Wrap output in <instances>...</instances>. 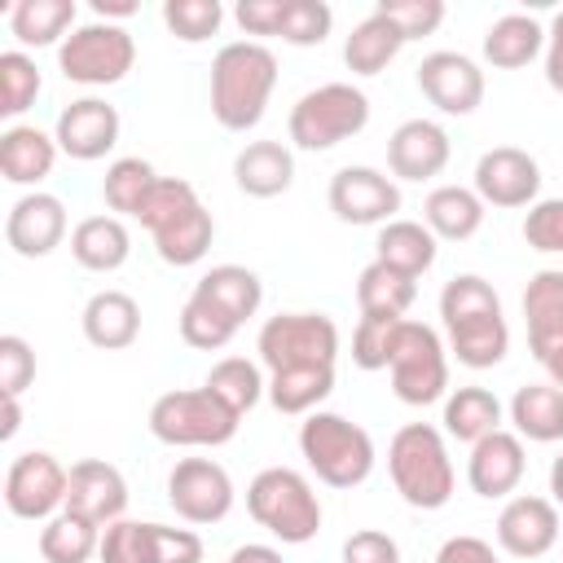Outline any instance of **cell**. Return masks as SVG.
I'll list each match as a JSON object with an SVG mask.
<instances>
[{
  "label": "cell",
  "instance_id": "cell-1",
  "mask_svg": "<svg viewBox=\"0 0 563 563\" xmlns=\"http://www.w3.org/2000/svg\"><path fill=\"white\" fill-rule=\"evenodd\" d=\"M277 88V57L260 40H233L211 62V114L229 132H246L264 119Z\"/></svg>",
  "mask_w": 563,
  "mask_h": 563
},
{
  "label": "cell",
  "instance_id": "cell-2",
  "mask_svg": "<svg viewBox=\"0 0 563 563\" xmlns=\"http://www.w3.org/2000/svg\"><path fill=\"white\" fill-rule=\"evenodd\" d=\"M136 220L150 229L158 260L172 264V268L198 264L211 251V238H216L211 211L202 207L194 185L180 180V176H158V185L150 189V198H145Z\"/></svg>",
  "mask_w": 563,
  "mask_h": 563
},
{
  "label": "cell",
  "instance_id": "cell-3",
  "mask_svg": "<svg viewBox=\"0 0 563 563\" xmlns=\"http://www.w3.org/2000/svg\"><path fill=\"white\" fill-rule=\"evenodd\" d=\"M387 471L396 493L413 510H440L453 497V457L444 449V435L431 422H409L387 444Z\"/></svg>",
  "mask_w": 563,
  "mask_h": 563
},
{
  "label": "cell",
  "instance_id": "cell-4",
  "mask_svg": "<svg viewBox=\"0 0 563 563\" xmlns=\"http://www.w3.org/2000/svg\"><path fill=\"white\" fill-rule=\"evenodd\" d=\"M299 453L308 471L330 488H356L374 471V440L365 427L347 422L343 413L317 409L299 427Z\"/></svg>",
  "mask_w": 563,
  "mask_h": 563
},
{
  "label": "cell",
  "instance_id": "cell-5",
  "mask_svg": "<svg viewBox=\"0 0 563 563\" xmlns=\"http://www.w3.org/2000/svg\"><path fill=\"white\" fill-rule=\"evenodd\" d=\"M238 427H242V413H233L211 387L163 391L150 405V435L172 449H216V444H229Z\"/></svg>",
  "mask_w": 563,
  "mask_h": 563
},
{
  "label": "cell",
  "instance_id": "cell-6",
  "mask_svg": "<svg viewBox=\"0 0 563 563\" xmlns=\"http://www.w3.org/2000/svg\"><path fill=\"white\" fill-rule=\"evenodd\" d=\"M246 510L282 545H303L321 532V501L312 484L290 466H268L246 484Z\"/></svg>",
  "mask_w": 563,
  "mask_h": 563
},
{
  "label": "cell",
  "instance_id": "cell-7",
  "mask_svg": "<svg viewBox=\"0 0 563 563\" xmlns=\"http://www.w3.org/2000/svg\"><path fill=\"white\" fill-rule=\"evenodd\" d=\"M369 123V97L352 84H321L312 92H303L290 110V141L299 150H334L339 141L356 136Z\"/></svg>",
  "mask_w": 563,
  "mask_h": 563
},
{
  "label": "cell",
  "instance_id": "cell-8",
  "mask_svg": "<svg viewBox=\"0 0 563 563\" xmlns=\"http://www.w3.org/2000/svg\"><path fill=\"white\" fill-rule=\"evenodd\" d=\"M132 62H136V40L128 26H114V22L75 26L57 48V70L84 88L119 84L132 70Z\"/></svg>",
  "mask_w": 563,
  "mask_h": 563
},
{
  "label": "cell",
  "instance_id": "cell-9",
  "mask_svg": "<svg viewBox=\"0 0 563 563\" xmlns=\"http://www.w3.org/2000/svg\"><path fill=\"white\" fill-rule=\"evenodd\" d=\"M255 352L268 365V374L299 369V365H334L339 325L325 312H277L260 325Z\"/></svg>",
  "mask_w": 563,
  "mask_h": 563
},
{
  "label": "cell",
  "instance_id": "cell-10",
  "mask_svg": "<svg viewBox=\"0 0 563 563\" xmlns=\"http://www.w3.org/2000/svg\"><path fill=\"white\" fill-rule=\"evenodd\" d=\"M391 391L405 400V405H435L444 391H449V356H444V343L431 325L422 321H400V339H396V352H391Z\"/></svg>",
  "mask_w": 563,
  "mask_h": 563
},
{
  "label": "cell",
  "instance_id": "cell-11",
  "mask_svg": "<svg viewBox=\"0 0 563 563\" xmlns=\"http://www.w3.org/2000/svg\"><path fill=\"white\" fill-rule=\"evenodd\" d=\"M66 484H70V471L44 453V449H31V453H18L9 462V475H4V506L18 515V519H53L57 510H66Z\"/></svg>",
  "mask_w": 563,
  "mask_h": 563
},
{
  "label": "cell",
  "instance_id": "cell-12",
  "mask_svg": "<svg viewBox=\"0 0 563 563\" xmlns=\"http://www.w3.org/2000/svg\"><path fill=\"white\" fill-rule=\"evenodd\" d=\"M167 501L185 523H220L233 510V479L211 457H180L167 475Z\"/></svg>",
  "mask_w": 563,
  "mask_h": 563
},
{
  "label": "cell",
  "instance_id": "cell-13",
  "mask_svg": "<svg viewBox=\"0 0 563 563\" xmlns=\"http://www.w3.org/2000/svg\"><path fill=\"white\" fill-rule=\"evenodd\" d=\"M330 211L343 224H387L400 211V189L378 167H339L330 176Z\"/></svg>",
  "mask_w": 563,
  "mask_h": 563
},
{
  "label": "cell",
  "instance_id": "cell-14",
  "mask_svg": "<svg viewBox=\"0 0 563 563\" xmlns=\"http://www.w3.org/2000/svg\"><path fill=\"white\" fill-rule=\"evenodd\" d=\"M418 88L440 114H475L484 101V70L466 53H427L418 62Z\"/></svg>",
  "mask_w": 563,
  "mask_h": 563
},
{
  "label": "cell",
  "instance_id": "cell-15",
  "mask_svg": "<svg viewBox=\"0 0 563 563\" xmlns=\"http://www.w3.org/2000/svg\"><path fill=\"white\" fill-rule=\"evenodd\" d=\"M541 189V167L528 150L497 145L475 163V194L484 207H532Z\"/></svg>",
  "mask_w": 563,
  "mask_h": 563
},
{
  "label": "cell",
  "instance_id": "cell-16",
  "mask_svg": "<svg viewBox=\"0 0 563 563\" xmlns=\"http://www.w3.org/2000/svg\"><path fill=\"white\" fill-rule=\"evenodd\" d=\"M53 141L75 163H97L119 145V110L101 97H79L57 114Z\"/></svg>",
  "mask_w": 563,
  "mask_h": 563
},
{
  "label": "cell",
  "instance_id": "cell-17",
  "mask_svg": "<svg viewBox=\"0 0 563 563\" xmlns=\"http://www.w3.org/2000/svg\"><path fill=\"white\" fill-rule=\"evenodd\" d=\"M497 545L510 559H541L559 545V506L550 497H510L497 515Z\"/></svg>",
  "mask_w": 563,
  "mask_h": 563
},
{
  "label": "cell",
  "instance_id": "cell-18",
  "mask_svg": "<svg viewBox=\"0 0 563 563\" xmlns=\"http://www.w3.org/2000/svg\"><path fill=\"white\" fill-rule=\"evenodd\" d=\"M66 238V207L57 194H22L13 207H9V220H4V242L22 255V260H44L62 246Z\"/></svg>",
  "mask_w": 563,
  "mask_h": 563
},
{
  "label": "cell",
  "instance_id": "cell-19",
  "mask_svg": "<svg viewBox=\"0 0 563 563\" xmlns=\"http://www.w3.org/2000/svg\"><path fill=\"white\" fill-rule=\"evenodd\" d=\"M449 132L431 119H405L387 136V167L396 180H431L449 167Z\"/></svg>",
  "mask_w": 563,
  "mask_h": 563
},
{
  "label": "cell",
  "instance_id": "cell-20",
  "mask_svg": "<svg viewBox=\"0 0 563 563\" xmlns=\"http://www.w3.org/2000/svg\"><path fill=\"white\" fill-rule=\"evenodd\" d=\"M66 510L110 528L114 519H123L128 510V479L119 475V466L101 462V457H84L70 466V484H66Z\"/></svg>",
  "mask_w": 563,
  "mask_h": 563
},
{
  "label": "cell",
  "instance_id": "cell-21",
  "mask_svg": "<svg viewBox=\"0 0 563 563\" xmlns=\"http://www.w3.org/2000/svg\"><path fill=\"white\" fill-rule=\"evenodd\" d=\"M528 471V457H523V440L515 431H493L484 440L471 444V457H466V484L479 493V497H506L519 488Z\"/></svg>",
  "mask_w": 563,
  "mask_h": 563
},
{
  "label": "cell",
  "instance_id": "cell-22",
  "mask_svg": "<svg viewBox=\"0 0 563 563\" xmlns=\"http://www.w3.org/2000/svg\"><path fill=\"white\" fill-rule=\"evenodd\" d=\"M523 321H528V347L537 361L563 347V273L559 268L532 273L523 290Z\"/></svg>",
  "mask_w": 563,
  "mask_h": 563
},
{
  "label": "cell",
  "instance_id": "cell-23",
  "mask_svg": "<svg viewBox=\"0 0 563 563\" xmlns=\"http://www.w3.org/2000/svg\"><path fill=\"white\" fill-rule=\"evenodd\" d=\"M79 321H84V339L92 347H106V352H123L141 334V308L123 290H97L84 303V317Z\"/></svg>",
  "mask_w": 563,
  "mask_h": 563
},
{
  "label": "cell",
  "instance_id": "cell-24",
  "mask_svg": "<svg viewBox=\"0 0 563 563\" xmlns=\"http://www.w3.org/2000/svg\"><path fill=\"white\" fill-rule=\"evenodd\" d=\"M57 163V141L31 123H13L0 132V176L9 185H40Z\"/></svg>",
  "mask_w": 563,
  "mask_h": 563
},
{
  "label": "cell",
  "instance_id": "cell-25",
  "mask_svg": "<svg viewBox=\"0 0 563 563\" xmlns=\"http://www.w3.org/2000/svg\"><path fill=\"white\" fill-rule=\"evenodd\" d=\"M233 180L251 198H277L295 180V154L282 141H251L233 158Z\"/></svg>",
  "mask_w": 563,
  "mask_h": 563
},
{
  "label": "cell",
  "instance_id": "cell-26",
  "mask_svg": "<svg viewBox=\"0 0 563 563\" xmlns=\"http://www.w3.org/2000/svg\"><path fill=\"white\" fill-rule=\"evenodd\" d=\"M70 255L88 273H114L132 255V233L119 216H88L70 233Z\"/></svg>",
  "mask_w": 563,
  "mask_h": 563
},
{
  "label": "cell",
  "instance_id": "cell-27",
  "mask_svg": "<svg viewBox=\"0 0 563 563\" xmlns=\"http://www.w3.org/2000/svg\"><path fill=\"white\" fill-rule=\"evenodd\" d=\"M422 224L444 242H466L484 224V202L466 185H440L422 202Z\"/></svg>",
  "mask_w": 563,
  "mask_h": 563
},
{
  "label": "cell",
  "instance_id": "cell-28",
  "mask_svg": "<svg viewBox=\"0 0 563 563\" xmlns=\"http://www.w3.org/2000/svg\"><path fill=\"white\" fill-rule=\"evenodd\" d=\"M510 422L519 440L554 444L563 440V387L554 383H528L510 396Z\"/></svg>",
  "mask_w": 563,
  "mask_h": 563
},
{
  "label": "cell",
  "instance_id": "cell-29",
  "mask_svg": "<svg viewBox=\"0 0 563 563\" xmlns=\"http://www.w3.org/2000/svg\"><path fill=\"white\" fill-rule=\"evenodd\" d=\"M374 260H383L387 268L405 273V277H422L431 264H435V233L418 220H387L374 238Z\"/></svg>",
  "mask_w": 563,
  "mask_h": 563
},
{
  "label": "cell",
  "instance_id": "cell-30",
  "mask_svg": "<svg viewBox=\"0 0 563 563\" xmlns=\"http://www.w3.org/2000/svg\"><path fill=\"white\" fill-rule=\"evenodd\" d=\"M545 48V26L528 13H506L484 31V62L497 70H519Z\"/></svg>",
  "mask_w": 563,
  "mask_h": 563
},
{
  "label": "cell",
  "instance_id": "cell-31",
  "mask_svg": "<svg viewBox=\"0 0 563 563\" xmlns=\"http://www.w3.org/2000/svg\"><path fill=\"white\" fill-rule=\"evenodd\" d=\"M194 295H202V299H211L216 308H224L238 325H242L246 317H255L260 303H264L260 277H255L251 268H242V264H216V268H207V273L194 282Z\"/></svg>",
  "mask_w": 563,
  "mask_h": 563
},
{
  "label": "cell",
  "instance_id": "cell-32",
  "mask_svg": "<svg viewBox=\"0 0 563 563\" xmlns=\"http://www.w3.org/2000/svg\"><path fill=\"white\" fill-rule=\"evenodd\" d=\"M9 31L26 48H62L66 31H75V0H18L9 9Z\"/></svg>",
  "mask_w": 563,
  "mask_h": 563
},
{
  "label": "cell",
  "instance_id": "cell-33",
  "mask_svg": "<svg viewBox=\"0 0 563 563\" xmlns=\"http://www.w3.org/2000/svg\"><path fill=\"white\" fill-rule=\"evenodd\" d=\"M400 48H405V35L383 13H369L352 26V35L343 44V62H347L352 75H383L396 62Z\"/></svg>",
  "mask_w": 563,
  "mask_h": 563
},
{
  "label": "cell",
  "instance_id": "cell-34",
  "mask_svg": "<svg viewBox=\"0 0 563 563\" xmlns=\"http://www.w3.org/2000/svg\"><path fill=\"white\" fill-rule=\"evenodd\" d=\"M418 299V282L387 268L383 260L365 264L361 277H356V303H361V317H405L409 303Z\"/></svg>",
  "mask_w": 563,
  "mask_h": 563
},
{
  "label": "cell",
  "instance_id": "cell-35",
  "mask_svg": "<svg viewBox=\"0 0 563 563\" xmlns=\"http://www.w3.org/2000/svg\"><path fill=\"white\" fill-rule=\"evenodd\" d=\"M334 391V365H299V369H277L268 378V400L277 413H317V405Z\"/></svg>",
  "mask_w": 563,
  "mask_h": 563
},
{
  "label": "cell",
  "instance_id": "cell-36",
  "mask_svg": "<svg viewBox=\"0 0 563 563\" xmlns=\"http://www.w3.org/2000/svg\"><path fill=\"white\" fill-rule=\"evenodd\" d=\"M444 431L462 444H475V440L501 431V400L488 387H457L444 400Z\"/></svg>",
  "mask_w": 563,
  "mask_h": 563
},
{
  "label": "cell",
  "instance_id": "cell-37",
  "mask_svg": "<svg viewBox=\"0 0 563 563\" xmlns=\"http://www.w3.org/2000/svg\"><path fill=\"white\" fill-rule=\"evenodd\" d=\"M101 550V523L75 515V510H57L44 528H40V554L44 563H88Z\"/></svg>",
  "mask_w": 563,
  "mask_h": 563
},
{
  "label": "cell",
  "instance_id": "cell-38",
  "mask_svg": "<svg viewBox=\"0 0 563 563\" xmlns=\"http://www.w3.org/2000/svg\"><path fill=\"white\" fill-rule=\"evenodd\" d=\"M449 352L466 369H493L510 352V325H506V317H479V321L453 325L449 330Z\"/></svg>",
  "mask_w": 563,
  "mask_h": 563
},
{
  "label": "cell",
  "instance_id": "cell-39",
  "mask_svg": "<svg viewBox=\"0 0 563 563\" xmlns=\"http://www.w3.org/2000/svg\"><path fill=\"white\" fill-rule=\"evenodd\" d=\"M440 317H444V330L466 325V321H479V317H501V299H497V290L484 277L457 273L440 290Z\"/></svg>",
  "mask_w": 563,
  "mask_h": 563
},
{
  "label": "cell",
  "instance_id": "cell-40",
  "mask_svg": "<svg viewBox=\"0 0 563 563\" xmlns=\"http://www.w3.org/2000/svg\"><path fill=\"white\" fill-rule=\"evenodd\" d=\"M158 185V172L145 163V158H114L106 167V180H101V198L110 211L119 216H141L150 189Z\"/></svg>",
  "mask_w": 563,
  "mask_h": 563
},
{
  "label": "cell",
  "instance_id": "cell-41",
  "mask_svg": "<svg viewBox=\"0 0 563 563\" xmlns=\"http://www.w3.org/2000/svg\"><path fill=\"white\" fill-rule=\"evenodd\" d=\"M202 387H211L233 413H246V409L260 405V396H268V383H264L260 365L246 361V356H224V361H216Z\"/></svg>",
  "mask_w": 563,
  "mask_h": 563
},
{
  "label": "cell",
  "instance_id": "cell-42",
  "mask_svg": "<svg viewBox=\"0 0 563 563\" xmlns=\"http://www.w3.org/2000/svg\"><path fill=\"white\" fill-rule=\"evenodd\" d=\"M233 334H238V321H233L224 308H216V303L202 299V295H189V299H185V308H180V339H185L189 347L216 352V347H224Z\"/></svg>",
  "mask_w": 563,
  "mask_h": 563
},
{
  "label": "cell",
  "instance_id": "cell-43",
  "mask_svg": "<svg viewBox=\"0 0 563 563\" xmlns=\"http://www.w3.org/2000/svg\"><path fill=\"white\" fill-rule=\"evenodd\" d=\"M101 563H158V523L114 519L101 528Z\"/></svg>",
  "mask_w": 563,
  "mask_h": 563
},
{
  "label": "cell",
  "instance_id": "cell-44",
  "mask_svg": "<svg viewBox=\"0 0 563 563\" xmlns=\"http://www.w3.org/2000/svg\"><path fill=\"white\" fill-rule=\"evenodd\" d=\"M44 79H40V66L22 53V48H9L0 53V114L4 119H18L22 110L35 106Z\"/></svg>",
  "mask_w": 563,
  "mask_h": 563
},
{
  "label": "cell",
  "instance_id": "cell-45",
  "mask_svg": "<svg viewBox=\"0 0 563 563\" xmlns=\"http://www.w3.org/2000/svg\"><path fill=\"white\" fill-rule=\"evenodd\" d=\"M163 22H167V31L176 40L202 44V40H211L220 31L224 9H220V0H167L163 4Z\"/></svg>",
  "mask_w": 563,
  "mask_h": 563
},
{
  "label": "cell",
  "instance_id": "cell-46",
  "mask_svg": "<svg viewBox=\"0 0 563 563\" xmlns=\"http://www.w3.org/2000/svg\"><path fill=\"white\" fill-rule=\"evenodd\" d=\"M400 321L405 317H361L352 334V361L361 369H387L400 339Z\"/></svg>",
  "mask_w": 563,
  "mask_h": 563
},
{
  "label": "cell",
  "instance_id": "cell-47",
  "mask_svg": "<svg viewBox=\"0 0 563 563\" xmlns=\"http://www.w3.org/2000/svg\"><path fill=\"white\" fill-rule=\"evenodd\" d=\"M334 13L325 0H286V22H282V40L295 48H312L330 35Z\"/></svg>",
  "mask_w": 563,
  "mask_h": 563
},
{
  "label": "cell",
  "instance_id": "cell-48",
  "mask_svg": "<svg viewBox=\"0 0 563 563\" xmlns=\"http://www.w3.org/2000/svg\"><path fill=\"white\" fill-rule=\"evenodd\" d=\"M374 13H383L409 44V40L431 35L444 22V0H378Z\"/></svg>",
  "mask_w": 563,
  "mask_h": 563
},
{
  "label": "cell",
  "instance_id": "cell-49",
  "mask_svg": "<svg viewBox=\"0 0 563 563\" xmlns=\"http://www.w3.org/2000/svg\"><path fill=\"white\" fill-rule=\"evenodd\" d=\"M523 242L545 255H563V198H541L523 216Z\"/></svg>",
  "mask_w": 563,
  "mask_h": 563
},
{
  "label": "cell",
  "instance_id": "cell-50",
  "mask_svg": "<svg viewBox=\"0 0 563 563\" xmlns=\"http://www.w3.org/2000/svg\"><path fill=\"white\" fill-rule=\"evenodd\" d=\"M35 378V352L22 334H0V396H22Z\"/></svg>",
  "mask_w": 563,
  "mask_h": 563
},
{
  "label": "cell",
  "instance_id": "cell-51",
  "mask_svg": "<svg viewBox=\"0 0 563 563\" xmlns=\"http://www.w3.org/2000/svg\"><path fill=\"white\" fill-rule=\"evenodd\" d=\"M343 563H400V545L378 528H361L343 541Z\"/></svg>",
  "mask_w": 563,
  "mask_h": 563
},
{
  "label": "cell",
  "instance_id": "cell-52",
  "mask_svg": "<svg viewBox=\"0 0 563 563\" xmlns=\"http://www.w3.org/2000/svg\"><path fill=\"white\" fill-rule=\"evenodd\" d=\"M238 26L246 35H282V22H286V0H242L233 9Z\"/></svg>",
  "mask_w": 563,
  "mask_h": 563
},
{
  "label": "cell",
  "instance_id": "cell-53",
  "mask_svg": "<svg viewBox=\"0 0 563 563\" xmlns=\"http://www.w3.org/2000/svg\"><path fill=\"white\" fill-rule=\"evenodd\" d=\"M158 563H202V537L158 523Z\"/></svg>",
  "mask_w": 563,
  "mask_h": 563
},
{
  "label": "cell",
  "instance_id": "cell-54",
  "mask_svg": "<svg viewBox=\"0 0 563 563\" xmlns=\"http://www.w3.org/2000/svg\"><path fill=\"white\" fill-rule=\"evenodd\" d=\"M435 563H501V559L493 554V545H488L484 537L462 532V537H449V541L440 545Z\"/></svg>",
  "mask_w": 563,
  "mask_h": 563
},
{
  "label": "cell",
  "instance_id": "cell-55",
  "mask_svg": "<svg viewBox=\"0 0 563 563\" xmlns=\"http://www.w3.org/2000/svg\"><path fill=\"white\" fill-rule=\"evenodd\" d=\"M545 84L554 92H563V9L554 13V22L545 31Z\"/></svg>",
  "mask_w": 563,
  "mask_h": 563
},
{
  "label": "cell",
  "instance_id": "cell-56",
  "mask_svg": "<svg viewBox=\"0 0 563 563\" xmlns=\"http://www.w3.org/2000/svg\"><path fill=\"white\" fill-rule=\"evenodd\" d=\"M92 13H97V22H123V18H132L136 13V0H92Z\"/></svg>",
  "mask_w": 563,
  "mask_h": 563
},
{
  "label": "cell",
  "instance_id": "cell-57",
  "mask_svg": "<svg viewBox=\"0 0 563 563\" xmlns=\"http://www.w3.org/2000/svg\"><path fill=\"white\" fill-rule=\"evenodd\" d=\"M229 563H286L273 545H238L233 554H229Z\"/></svg>",
  "mask_w": 563,
  "mask_h": 563
},
{
  "label": "cell",
  "instance_id": "cell-58",
  "mask_svg": "<svg viewBox=\"0 0 563 563\" xmlns=\"http://www.w3.org/2000/svg\"><path fill=\"white\" fill-rule=\"evenodd\" d=\"M22 427V409H18V396H4V418H0V440H13Z\"/></svg>",
  "mask_w": 563,
  "mask_h": 563
},
{
  "label": "cell",
  "instance_id": "cell-59",
  "mask_svg": "<svg viewBox=\"0 0 563 563\" xmlns=\"http://www.w3.org/2000/svg\"><path fill=\"white\" fill-rule=\"evenodd\" d=\"M550 497H554V506H563V453L550 462Z\"/></svg>",
  "mask_w": 563,
  "mask_h": 563
},
{
  "label": "cell",
  "instance_id": "cell-60",
  "mask_svg": "<svg viewBox=\"0 0 563 563\" xmlns=\"http://www.w3.org/2000/svg\"><path fill=\"white\" fill-rule=\"evenodd\" d=\"M541 365H545V374H550V383H554V387H563V347H559V352H550V356H545Z\"/></svg>",
  "mask_w": 563,
  "mask_h": 563
}]
</instances>
